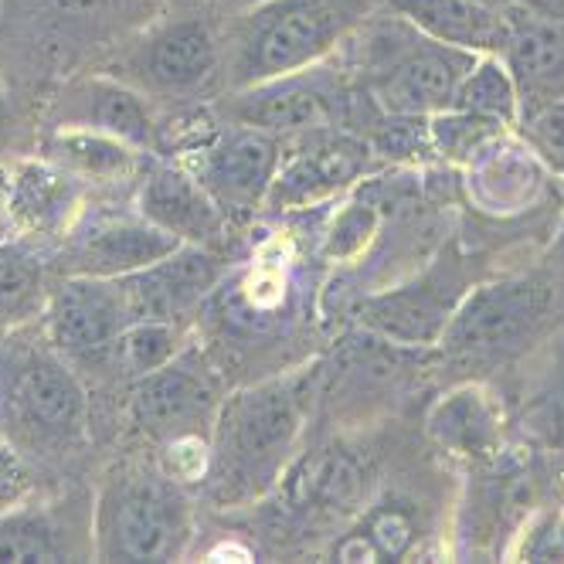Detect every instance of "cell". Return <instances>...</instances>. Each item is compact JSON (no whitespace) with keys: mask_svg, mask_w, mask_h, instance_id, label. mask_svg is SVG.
I'll return each mask as SVG.
<instances>
[{"mask_svg":"<svg viewBox=\"0 0 564 564\" xmlns=\"http://www.w3.org/2000/svg\"><path fill=\"white\" fill-rule=\"evenodd\" d=\"M24 487H28V473H24L18 453L8 446V442H0V503H14Z\"/></svg>","mask_w":564,"mask_h":564,"instance_id":"cell-31","label":"cell"},{"mask_svg":"<svg viewBox=\"0 0 564 564\" xmlns=\"http://www.w3.org/2000/svg\"><path fill=\"white\" fill-rule=\"evenodd\" d=\"M137 156L140 150H133L130 143L96 130L58 127L45 140V160L75 181H119L133 174Z\"/></svg>","mask_w":564,"mask_h":564,"instance_id":"cell-20","label":"cell"},{"mask_svg":"<svg viewBox=\"0 0 564 564\" xmlns=\"http://www.w3.org/2000/svg\"><path fill=\"white\" fill-rule=\"evenodd\" d=\"M429 429L442 446L459 456H490L500 442L497 412L487 394L476 388H459L442 398L429 419Z\"/></svg>","mask_w":564,"mask_h":564,"instance_id":"cell-22","label":"cell"},{"mask_svg":"<svg viewBox=\"0 0 564 564\" xmlns=\"http://www.w3.org/2000/svg\"><path fill=\"white\" fill-rule=\"evenodd\" d=\"M459 262H438L415 286H401L360 306L365 324L401 344H429L442 337L459 306Z\"/></svg>","mask_w":564,"mask_h":564,"instance_id":"cell-15","label":"cell"},{"mask_svg":"<svg viewBox=\"0 0 564 564\" xmlns=\"http://www.w3.org/2000/svg\"><path fill=\"white\" fill-rule=\"evenodd\" d=\"M133 324L119 279L65 275L48 300V334L65 357H99Z\"/></svg>","mask_w":564,"mask_h":564,"instance_id":"cell-12","label":"cell"},{"mask_svg":"<svg viewBox=\"0 0 564 564\" xmlns=\"http://www.w3.org/2000/svg\"><path fill=\"white\" fill-rule=\"evenodd\" d=\"M137 212L187 246H218L228 218L184 164H153L140 184Z\"/></svg>","mask_w":564,"mask_h":564,"instance_id":"cell-16","label":"cell"},{"mask_svg":"<svg viewBox=\"0 0 564 564\" xmlns=\"http://www.w3.org/2000/svg\"><path fill=\"white\" fill-rule=\"evenodd\" d=\"M279 153L282 147L272 133L218 123L205 143L187 153L184 167H191V174L208 187L225 218L238 221L265 205L272 177L279 171Z\"/></svg>","mask_w":564,"mask_h":564,"instance_id":"cell-9","label":"cell"},{"mask_svg":"<svg viewBox=\"0 0 564 564\" xmlns=\"http://www.w3.org/2000/svg\"><path fill=\"white\" fill-rule=\"evenodd\" d=\"M523 102L564 99V24L510 11L507 45L500 52Z\"/></svg>","mask_w":564,"mask_h":564,"instance_id":"cell-19","label":"cell"},{"mask_svg":"<svg viewBox=\"0 0 564 564\" xmlns=\"http://www.w3.org/2000/svg\"><path fill=\"white\" fill-rule=\"evenodd\" d=\"M42 296V262L18 241L0 238V319L24 316Z\"/></svg>","mask_w":564,"mask_h":564,"instance_id":"cell-28","label":"cell"},{"mask_svg":"<svg viewBox=\"0 0 564 564\" xmlns=\"http://www.w3.org/2000/svg\"><path fill=\"white\" fill-rule=\"evenodd\" d=\"M303 429V394L293 378H275L228 398L215 422L212 479L221 500L265 494L286 469Z\"/></svg>","mask_w":564,"mask_h":564,"instance_id":"cell-2","label":"cell"},{"mask_svg":"<svg viewBox=\"0 0 564 564\" xmlns=\"http://www.w3.org/2000/svg\"><path fill=\"white\" fill-rule=\"evenodd\" d=\"M306 143L290 156H279V171L269 187L272 208H303L310 200L337 191L344 181H350L360 167V153H368L360 143L347 137H334V130L306 133Z\"/></svg>","mask_w":564,"mask_h":564,"instance_id":"cell-18","label":"cell"},{"mask_svg":"<svg viewBox=\"0 0 564 564\" xmlns=\"http://www.w3.org/2000/svg\"><path fill=\"white\" fill-rule=\"evenodd\" d=\"M37 8L52 11L62 24H83V21H109L119 14H137L140 8H147L150 0H34Z\"/></svg>","mask_w":564,"mask_h":564,"instance_id":"cell-30","label":"cell"},{"mask_svg":"<svg viewBox=\"0 0 564 564\" xmlns=\"http://www.w3.org/2000/svg\"><path fill=\"white\" fill-rule=\"evenodd\" d=\"M14 228V215H11V174L0 167V238Z\"/></svg>","mask_w":564,"mask_h":564,"instance_id":"cell-33","label":"cell"},{"mask_svg":"<svg viewBox=\"0 0 564 564\" xmlns=\"http://www.w3.org/2000/svg\"><path fill=\"white\" fill-rule=\"evenodd\" d=\"M8 409L14 422L42 442H78L89 425V401L65 360L34 354L14 371L8 388Z\"/></svg>","mask_w":564,"mask_h":564,"instance_id":"cell-11","label":"cell"},{"mask_svg":"<svg viewBox=\"0 0 564 564\" xmlns=\"http://www.w3.org/2000/svg\"><path fill=\"white\" fill-rule=\"evenodd\" d=\"M503 123L487 116H476V112H463V109H446V112H435V123H432V137L438 143L442 153H479L487 147Z\"/></svg>","mask_w":564,"mask_h":564,"instance_id":"cell-29","label":"cell"},{"mask_svg":"<svg viewBox=\"0 0 564 564\" xmlns=\"http://www.w3.org/2000/svg\"><path fill=\"white\" fill-rule=\"evenodd\" d=\"M394 18L425 37L476 55H500L510 31V11L482 0H378Z\"/></svg>","mask_w":564,"mask_h":564,"instance_id":"cell-17","label":"cell"},{"mask_svg":"<svg viewBox=\"0 0 564 564\" xmlns=\"http://www.w3.org/2000/svg\"><path fill=\"white\" fill-rule=\"evenodd\" d=\"M523 429L551 449H564V340L523 398Z\"/></svg>","mask_w":564,"mask_h":564,"instance_id":"cell-26","label":"cell"},{"mask_svg":"<svg viewBox=\"0 0 564 564\" xmlns=\"http://www.w3.org/2000/svg\"><path fill=\"white\" fill-rule=\"evenodd\" d=\"M8 133H11V112H8L4 93H0V147L8 143Z\"/></svg>","mask_w":564,"mask_h":564,"instance_id":"cell-34","label":"cell"},{"mask_svg":"<svg viewBox=\"0 0 564 564\" xmlns=\"http://www.w3.org/2000/svg\"><path fill=\"white\" fill-rule=\"evenodd\" d=\"M554 310L551 286L541 279H503L469 293L442 330V347L473 357H513L541 337Z\"/></svg>","mask_w":564,"mask_h":564,"instance_id":"cell-5","label":"cell"},{"mask_svg":"<svg viewBox=\"0 0 564 564\" xmlns=\"http://www.w3.org/2000/svg\"><path fill=\"white\" fill-rule=\"evenodd\" d=\"M130 412L140 432L167 453L181 456L197 449L208 435H215L221 412L215 375L200 365L197 354L181 350L164 368L133 381Z\"/></svg>","mask_w":564,"mask_h":564,"instance_id":"cell-6","label":"cell"},{"mask_svg":"<svg viewBox=\"0 0 564 564\" xmlns=\"http://www.w3.org/2000/svg\"><path fill=\"white\" fill-rule=\"evenodd\" d=\"M228 275V259L215 246H184L140 272L119 275L133 324L137 319H181L208 300Z\"/></svg>","mask_w":564,"mask_h":564,"instance_id":"cell-13","label":"cell"},{"mask_svg":"<svg viewBox=\"0 0 564 564\" xmlns=\"http://www.w3.org/2000/svg\"><path fill=\"white\" fill-rule=\"evenodd\" d=\"M476 58V52L442 45L391 14V24L384 21L368 31L360 75L388 116L419 119L453 109L456 89Z\"/></svg>","mask_w":564,"mask_h":564,"instance_id":"cell-4","label":"cell"},{"mask_svg":"<svg viewBox=\"0 0 564 564\" xmlns=\"http://www.w3.org/2000/svg\"><path fill=\"white\" fill-rule=\"evenodd\" d=\"M58 127L96 130L130 143L140 153H153L160 140V123L150 112L147 96L116 75H86L68 83L52 102V130Z\"/></svg>","mask_w":564,"mask_h":564,"instance_id":"cell-14","label":"cell"},{"mask_svg":"<svg viewBox=\"0 0 564 564\" xmlns=\"http://www.w3.org/2000/svg\"><path fill=\"white\" fill-rule=\"evenodd\" d=\"M184 246L171 231L156 228L140 212L133 215H93L78 225L58 252V269L65 275L119 279L167 259Z\"/></svg>","mask_w":564,"mask_h":564,"instance_id":"cell-10","label":"cell"},{"mask_svg":"<svg viewBox=\"0 0 564 564\" xmlns=\"http://www.w3.org/2000/svg\"><path fill=\"white\" fill-rule=\"evenodd\" d=\"M375 0H262L235 21L221 42V83L246 89L275 75L324 62L360 24Z\"/></svg>","mask_w":564,"mask_h":564,"instance_id":"cell-1","label":"cell"},{"mask_svg":"<svg viewBox=\"0 0 564 564\" xmlns=\"http://www.w3.org/2000/svg\"><path fill=\"white\" fill-rule=\"evenodd\" d=\"M191 503L171 473L150 466L116 469L96 507L99 561H177L191 544Z\"/></svg>","mask_w":564,"mask_h":564,"instance_id":"cell-3","label":"cell"},{"mask_svg":"<svg viewBox=\"0 0 564 564\" xmlns=\"http://www.w3.org/2000/svg\"><path fill=\"white\" fill-rule=\"evenodd\" d=\"M360 487H365L360 469L344 453H330L306 463V473L296 479V500L313 513H337L360 497Z\"/></svg>","mask_w":564,"mask_h":564,"instance_id":"cell-24","label":"cell"},{"mask_svg":"<svg viewBox=\"0 0 564 564\" xmlns=\"http://www.w3.org/2000/svg\"><path fill=\"white\" fill-rule=\"evenodd\" d=\"M513 8L528 11L534 18H544V21L564 24V0H513Z\"/></svg>","mask_w":564,"mask_h":564,"instance_id":"cell-32","label":"cell"},{"mask_svg":"<svg viewBox=\"0 0 564 564\" xmlns=\"http://www.w3.org/2000/svg\"><path fill=\"white\" fill-rule=\"evenodd\" d=\"M68 544L45 513H14L0 520V561H62Z\"/></svg>","mask_w":564,"mask_h":564,"instance_id":"cell-27","label":"cell"},{"mask_svg":"<svg viewBox=\"0 0 564 564\" xmlns=\"http://www.w3.org/2000/svg\"><path fill=\"white\" fill-rule=\"evenodd\" d=\"M453 109L497 119L503 127L513 123L520 112V93H517V83L507 62L500 55H479L456 89Z\"/></svg>","mask_w":564,"mask_h":564,"instance_id":"cell-23","label":"cell"},{"mask_svg":"<svg viewBox=\"0 0 564 564\" xmlns=\"http://www.w3.org/2000/svg\"><path fill=\"white\" fill-rule=\"evenodd\" d=\"M482 4H494V8H503V4H507V0H482Z\"/></svg>","mask_w":564,"mask_h":564,"instance_id":"cell-36","label":"cell"},{"mask_svg":"<svg viewBox=\"0 0 564 564\" xmlns=\"http://www.w3.org/2000/svg\"><path fill=\"white\" fill-rule=\"evenodd\" d=\"M215 109L221 123L252 127L272 137H306L337 130L347 109V93L340 78L316 62L246 89H231Z\"/></svg>","mask_w":564,"mask_h":564,"instance_id":"cell-8","label":"cell"},{"mask_svg":"<svg viewBox=\"0 0 564 564\" xmlns=\"http://www.w3.org/2000/svg\"><path fill=\"white\" fill-rule=\"evenodd\" d=\"M184 350V327L181 319H137L112 344L109 354L130 371V378H143L156 368H164Z\"/></svg>","mask_w":564,"mask_h":564,"instance_id":"cell-25","label":"cell"},{"mask_svg":"<svg viewBox=\"0 0 564 564\" xmlns=\"http://www.w3.org/2000/svg\"><path fill=\"white\" fill-rule=\"evenodd\" d=\"M235 4H241V8H252V4H262V0H235Z\"/></svg>","mask_w":564,"mask_h":564,"instance_id":"cell-35","label":"cell"},{"mask_svg":"<svg viewBox=\"0 0 564 564\" xmlns=\"http://www.w3.org/2000/svg\"><path fill=\"white\" fill-rule=\"evenodd\" d=\"M75 177H68L55 164H24L11 174V215L14 225L31 231H55L68 221L75 208Z\"/></svg>","mask_w":564,"mask_h":564,"instance_id":"cell-21","label":"cell"},{"mask_svg":"<svg viewBox=\"0 0 564 564\" xmlns=\"http://www.w3.org/2000/svg\"><path fill=\"white\" fill-rule=\"evenodd\" d=\"M0 8H4V0H0Z\"/></svg>","mask_w":564,"mask_h":564,"instance_id":"cell-37","label":"cell"},{"mask_svg":"<svg viewBox=\"0 0 564 564\" xmlns=\"http://www.w3.org/2000/svg\"><path fill=\"white\" fill-rule=\"evenodd\" d=\"M225 48L205 18H171L143 31L116 62V78H123L143 96L181 99L208 89L221 78Z\"/></svg>","mask_w":564,"mask_h":564,"instance_id":"cell-7","label":"cell"}]
</instances>
